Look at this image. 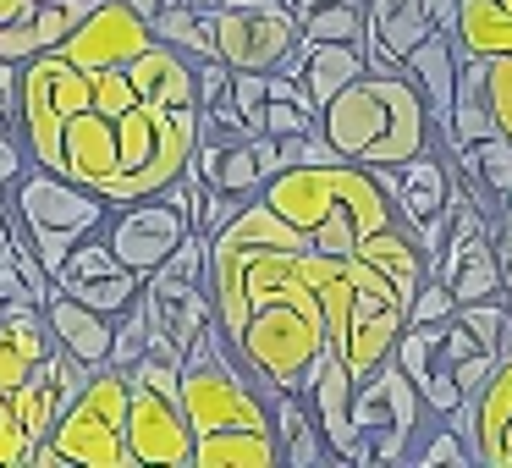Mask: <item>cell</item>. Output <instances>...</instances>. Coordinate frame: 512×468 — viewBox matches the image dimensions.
<instances>
[{"instance_id":"1","label":"cell","mask_w":512,"mask_h":468,"mask_svg":"<svg viewBox=\"0 0 512 468\" xmlns=\"http://www.w3.org/2000/svg\"><path fill=\"white\" fill-rule=\"evenodd\" d=\"M12 122L28 155L94 188L111 210L166 193L204 138L193 61L166 39L122 67H78L61 50L23 61Z\"/></svg>"},{"instance_id":"2","label":"cell","mask_w":512,"mask_h":468,"mask_svg":"<svg viewBox=\"0 0 512 468\" xmlns=\"http://www.w3.org/2000/svg\"><path fill=\"white\" fill-rule=\"evenodd\" d=\"M320 133L336 155L358 160V166H408L413 155L435 144L424 94L413 89L408 72H397V78L364 72L358 83H347L320 111Z\"/></svg>"},{"instance_id":"3","label":"cell","mask_w":512,"mask_h":468,"mask_svg":"<svg viewBox=\"0 0 512 468\" xmlns=\"http://www.w3.org/2000/svg\"><path fill=\"white\" fill-rule=\"evenodd\" d=\"M127 369L105 364L83 380V391L61 408L56 430L34 446L28 468H133L127 457Z\"/></svg>"},{"instance_id":"4","label":"cell","mask_w":512,"mask_h":468,"mask_svg":"<svg viewBox=\"0 0 512 468\" xmlns=\"http://www.w3.org/2000/svg\"><path fill=\"white\" fill-rule=\"evenodd\" d=\"M105 221H111V204L100 199L94 188L61 177L50 166H28L23 177L12 182V226L34 243L39 265L56 276L67 265V254L83 243V237H100Z\"/></svg>"},{"instance_id":"5","label":"cell","mask_w":512,"mask_h":468,"mask_svg":"<svg viewBox=\"0 0 512 468\" xmlns=\"http://www.w3.org/2000/svg\"><path fill=\"white\" fill-rule=\"evenodd\" d=\"M232 353L270 397H276V391H303L314 358L325 353V320L309 309H298V303H287V298L259 303V309L248 314L243 336L232 342Z\"/></svg>"},{"instance_id":"6","label":"cell","mask_w":512,"mask_h":468,"mask_svg":"<svg viewBox=\"0 0 512 468\" xmlns=\"http://www.w3.org/2000/svg\"><path fill=\"white\" fill-rule=\"evenodd\" d=\"M210 39L215 56L232 72H276L298 50L303 28L287 0H259V6H237V12H210Z\"/></svg>"},{"instance_id":"7","label":"cell","mask_w":512,"mask_h":468,"mask_svg":"<svg viewBox=\"0 0 512 468\" xmlns=\"http://www.w3.org/2000/svg\"><path fill=\"white\" fill-rule=\"evenodd\" d=\"M188 232H199V226H193V215L182 210L171 193L133 199V204H122V210H111V221H105V243H111L116 259H122L127 270H138V276L166 265V259L188 243Z\"/></svg>"},{"instance_id":"8","label":"cell","mask_w":512,"mask_h":468,"mask_svg":"<svg viewBox=\"0 0 512 468\" xmlns=\"http://www.w3.org/2000/svg\"><path fill=\"white\" fill-rule=\"evenodd\" d=\"M127 457H133V468H193V424L182 413V391H160L149 380H133Z\"/></svg>"},{"instance_id":"9","label":"cell","mask_w":512,"mask_h":468,"mask_svg":"<svg viewBox=\"0 0 512 468\" xmlns=\"http://www.w3.org/2000/svg\"><path fill=\"white\" fill-rule=\"evenodd\" d=\"M155 45V23L138 17L127 0H94V12L61 39V56L78 61V67H122V61L144 56Z\"/></svg>"},{"instance_id":"10","label":"cell","mask_w":512,"mask_h":468,"mask_svg":"<svg viewBox=\"0 0 512 468\" xmlns=\"http://www.w3.org/2000/svg\"><path fill=\"white\" fill-rule=\"evenodd\" d=\"M353 391H358L353 369L342 364L336 347H325V353L314 358L309 380H303V402H309L331 457H353L358 463V457H364V435H358V424H353Z\"/></svg>"},{"instance_id":"11","label":"cell","mask_w":512,"mask_h":468,"mask_svg":"<svg viewBox=\"0 0 512 468\" xmlns=\"http://www.w3.org/2000/svg\"><path fill=\"white\" fill-rule=\"evenodd\" d=\"M402 72H408L413 89L424 94V111H430L435 138H446V127H452V105H457V72H463V61H457V39L446 34V28H430V34L408 50V67Z\"/></svg>"},{"instance_id":"12","label":"cell","mask_w":512,"mask_h":468,"mask_svg":"<svg viewBox=\"0 0 512 468\" xmlns=\"http://www.w3.org/2000/svg\"><path fill=\"white\" fill-rule=\"evenodd\" d=\"M45 325L56 336V347H67L83 369H105L111 364V347H116V320L94 314L89 303H78L72 292H50L45 298Z\"/></svg>"},{"instance_id":"13","label":"cell","mask_w":512,"mask_h":468,"mask_svg":"<svg viewBox=\"0 0 512 468\" xmlns=\"http://www.w3.org/2000/svg\"><path fill=\"white\" fill-rule=\"evenodd\" d=\"M287 72H298L303 83H309V94H314V105H331L336 94L347 89V83H358L364 78V50L358 45H331V39H298V50L287 56Z\"/></svg>"},{"instance_id":"14","label":"cell","mask_w":512,"mask_h":468,"mask_svg":"<svg viewBox=\"0 0 512 468\" xmlns=\"http://www.w3.org/2000/svg\"><path fill=\"white\" fill-rule=\"evenodd\" d=\"M193 171L204 177V188L215 193H232V199H254L265 188V171L254 160V144H221V138H199L193 149Z\"/></svg>"},{"instance_id":"15","label":"cell","mask_w":512,"mask_h":468,"mask_svg":"<svg viewBox=\"0 0 512 468\" xmlns=\"http://www.w3.org/2000/svg\"><path fill=\"white\" fill-rule=\"evenodd\" d=\"M452 204V160H441L435 149L413 155L402 166V193H397V221L419 226L424 215H441Z\"/></svg>"},{"instance_id":"16","label":"cell","mask_w":512,"mask_h":468,"mask_svg":"<svg viewBox=\"0 0 512 468\" xmlns=\"http://www.w3.org/2000/svg\"><path fill=\"white\" fill-rule=\"evenodd\" d=\"M457 56H512V12L501 0H457Z\"/></svg>"},{"instance_id":"17","label":"cell","mask_w":512,"mask_h":468,"mask_svg":"<svg viewBox=\"0 0 512 468\" xmlns=\"http://www.w3.org/2000/svg\"><path fill=\"white\" fill-rule=\"evenodd\" d=\"M364 23L408 61V50L430 34V12H424V0H364Z\"/></svg>"},{"instance_id":"18","label":"cell","mask_w":512,"mask_h":468,"mask_svg":"<svg viewBox=\"0 0 512 468\" xmlns=\"http://www.w3.org/2000/svg\"><path fill=\"white\" fill-rule=\"evenodd\" d=\"M61 292H72L78 303H89L94 314H105V320H122L127 309H133L138 298H144V276L138 270H111V276H94V281H72V287H61Z\"/></svg>"},{"instance_id":"19","label":"cell","mask_w":512,"mask_h":468,"mask_svg":"<svg viewBox=\"0 0 512 468\" xmlns=\"http://www.w3.org/2000/svg\"><path fill=\"white\" fill-rule=\"evenodd\" d=\"M155 39H166L171 50H182L188 61H210L215 39H210V12L199 6H160L155 17Z\"/></svg>"},{"instance_id":"20","label":"cell","mask_w":512,"mask_h":468,"mask_svg":"<svg viewBox=\"0 0 512 468\" xmlns=\"http://www.w3.org/2000/svg\"><path fill=\"white\" fill-rule=\"evenodd\" d=\"M303 39H331V45H358L364 39V0H331L298 17Z\"/></svg>"},{"instance_id":"21","label":"cell","mask_w":512,"mask_h":468,"mask_svg":"<svg viewBox=\"0 0 512 468\" xmlns=\"http://www.w3.org/2000/svg\"><path fill=\"white\" fill-rule=\"evenodd\" d=\"M413 463H419V468H446V463L463 468V463H479V446L468 441L463 430H452V424H435L430 441L413 452Z\"/></svg>"},{"instance_id":"22","label":"cell","mask_w":512,"mask_h":468,"mask_svg":"<svg viewBox=\"0 0 512 468\" xmlns=\"http://www.w3.org/2000/svg\"><path fill=\"white\" fill-rule=\"evenodd\" d=\"M446 320H457V292L441 276H424V287L408 303V325H446Z\"/></svg>"},{"instance_id":"23","label":"cell","mask_w":512,"mask_h":468,"mask_svg":"<svg viewBox=\"0 0 512 468\" xmlns=\"http://www.w3.org/2000/svg\"><path fill=\"white\" fill-rule=\"evenodd\" d=\"M314 127H320V111H309L298 100H281V94H270L265 116H259V133H270V138H298V133H314Z\"/></svg>"},{"instance_id":"24","label":"cell","mask_w":512,"mask_h":468,"mask_svg":"<svg viewBox=\"0 0 512 468\" xmlns=\"http://www.w3.org/2000/svg\"><path fill=\"white\" fill-rule=\"evenodd\" d=\"M232 100H237V111L248 116V127L259 133V116H265V105H270V72H232Z\"/></svg>"},{"instance_id":"25","label":"cell","mask_w":512,"mask_h":468,"mask_svg":"<svg viewBox=\"0 0 512 468\" xmlns=\"http://www.w3.org/2000/svg\"><path fill=\"white\" fill-rule=\"evenodd\" d=\"M28 166H34V155H28L17 122H0V188H12V182L23 177Z\"/></svg>"},{"instance_id":"26","label":"cell","mask_w":512,"mask_h":468,"mask_svg":"<svg viewBox=\"0 0 512 468\" xmlns=\"http://www.w3.org/2000/svg\"><path fill=\"white\" fill-rule=\"evenodd\" d=\"M39 56V34H34V17H23V23H6L0 28V61H34Z\"/></svg>"},{"instance_id":"27","label":"cell","mask_w":512,"mask_h":468,"mask_svg":"<svg viewBox=\"0 0 512 468\" xmlns=\"http://www.w3.org/2000/svg\"><path fill=\"white\" fill-rule=\"evenodd\" d=\"M369 177H375V188L391 199V210H397V193H402V166H369Z\"/></svg>"},{"instance_id":"28","label":"cell","mask_w":512,"mask_h":468,"mask_svg":"<svg viewBox=\"0 0 512 468\" xmlns=\"http://www.w3.org/2000/svg\"><path fill=\"white\" fill-rule=\"evenodd\" d=\"M424 12H430V23H435V28H446V34H452V23H457V0H424Z\"/></svg>"},{"instance_id":"29","label":"cell","mask_w":512,"mask_h":468,"mask_svg":"<svg viewBox=\"0 0 512 468\" xmlns=\"http://www.w3.org/2000/svg\"><path fill=\"white\" fill-rule=\"evenodd\" d=\"M39 0H0V28L6 23H23V17H34Z\"/></svg>"},{"instance_id":"30","label":"cell","mask_w":512,"mask_h":468,"mask_svg":"<svg viewBox=\"0 0 512 468\" xmlns=\"http://www.w3.org/2000/svg\"><path fill=\"white\" fill-rule=\"evenodd\" d=\"M127 6H133L138 17H149V23H155V17H160V6H166V0H127Z\"/></svg>"},{"instance_id":"31","label":"cell","mask_w":512,"mask_h":468,"mask_svg":"<svg viewBox=\"0 0 512 468\" xmlns=\"http://www.w3.org/2000/svg\"><path fill=\"white\" fill-rule=\"evenodd\" d=\"M292 6V17H303V12H314V6H331V0H287Z\"/></svg>"},{"instance_id":"32","label":"cell","mask_w":512,"mask_h":468,"mask_svg":"<svg viewBox=\"0 0 512 468\" xmlns=\"http://www.w3.org/2000/svg\"><path fill=\"white\" fill-rule=\"evenodd\" d=\"M0 122H12V100L6 94H0Z\"/></svg>"},{"instance_id":"33","label":"cell","mask_w":512,"mask_h":468,"mask_svg":"<svg viewBox=\"0 0 512 468\" xmlns=\"http://www.w3.org/2000/svg\"><path fill=\"white\" fill-rule=\"evenodd\" d=\"M501 6H507V12H512V0H501Z\"/></svg>"},{"instance_id":"34","label":"cell","mask_w":512,"mask_h":468,"mask_svg":"<svg viewBox=\"0 0 512 468\" xmlns=\"http://www.w3.org/2000/svg\"><path fill=\"white\" fill-rule=\"evenodd\" d=\"M507 215H512V199H507Z\"/></svg>"}]
</instances>
